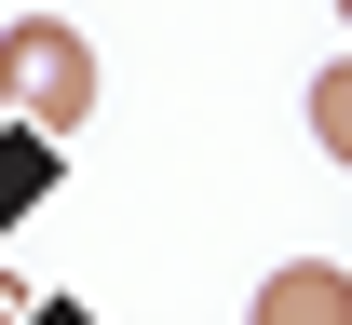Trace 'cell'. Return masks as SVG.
Wrapping results in <instances>:
<instances>
[{"label":"cell","instance_id":"3957f363","mask_svg":"<svg viewBox=\"0 0 352 325\" xmlns=\"http://www.w3.org/2000/svg\"><path fill=\"white\" fill-rule=\"evenodd\" d=\"M311 136H325V163H352V54L311 82Z\"/></svg>","mask_w":352,"mask_h":325},{"label":"cell","instance_id":"6da1fadb","mask_svg":"<svg viewBox=\"0 0 352 325\" xmlns=\"http://www.w3.org/2000/svg\"><path fill=\"white\" fill-rule=\"evenodd\" d=\"M0 109L41 122V136H82L95 122V41L54 27V14H0Z\"/></svg>","mask_w":352,"mask_h":325},{"label":"cell","instance_id":"277c9868","mask_svg":"<svg viewBox=\"0 0 352 325\" xmlns=\"http://www.w3.org/2000/svg\"><path fill=\"white\" fill-rule=\"evenodd\" d=\"M339 27H352V0H339Z\"/></svg>","mask_w":352,"mask_h":325},{"label":"cell","instance_id":"7a4b0ae2","mask_svg":"<svg viewBox=\"0 0 352 325\" xmlns=\"http://www.w3.org/2000/svg\"><path fill=\"white\" fill-rule=\"evenodd\" d=\"M244 325H352V271H325V258H298V271L258 284V312Z\"/></svg>","mask_w":352,"mask_h":325}]
</instances>
